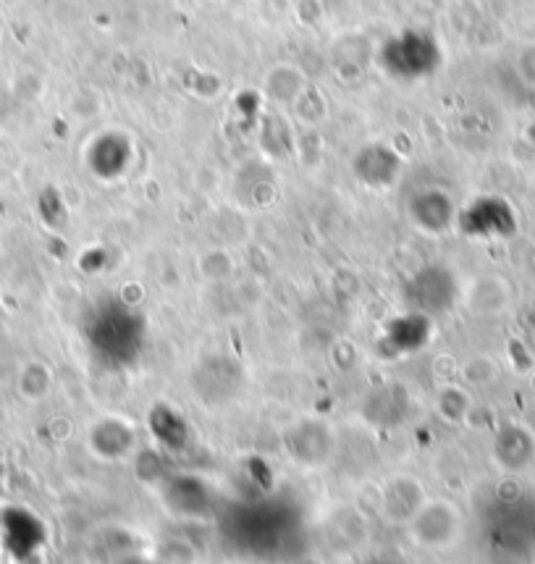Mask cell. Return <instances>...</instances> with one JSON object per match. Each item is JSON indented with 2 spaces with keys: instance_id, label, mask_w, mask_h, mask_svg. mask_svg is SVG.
Wrapping results in <instances>:
<instances>
[{
  "instance_id": "obj_1",
  "label": "cell",
  "mask_w": 535,
  "mask_h": 564,
  "mask_svg": "<svg viewBox=\"0 0 535 564\" xmlns=\"http://www.w3.org/2000/svg\"><path fill=\"white\" fill-rule=\"evenodd\" d=\"M413 539L428 549H444L459 533V512L446 501H428L410 520Z\"/></svg>"
},
{
  "instance_id": "obj_2",
  "label": "cell",
  "mask_w": 535,
  "mask_h": 564,
  "mask_svg": "<svg viewBox=\"0 0 535 564\" xmlns=\"http://www.w3.org/2000/svg\"><path fill=\"white\" fill-rule=\"evenodd\" d=\"M425 505L421 484L410 478H396L391 480L386 497H383V507H386L389 520L396 522H410L417 514V509Z\"/></svg>"
},
{
  "instance_id": "obj_3",
  "label": "cell",
  "mask_w": 535,
  "mask_h": 564,
  "mask_svg": "<svg viewBox=\"0 0 535 564\" xmlns=\"http://www.w3.org/2000/svg\"><path fill=\"white\" fill-rule=\"evenodd\" d=\"M134 444V431L127 423L102 421L92 431V446L100 457H123Z\"/></svg>"
},
{
  "instance_id": "obj_4",
  "label": "cell",
  "mask_w": 535,
  "mask_h": 564,
  "mask_svg": "<svg viewBox=\"0 0 535 564\" xmlns=\"http://www.w3.org/2000/svg\"><path fill=\"white\" fill-rule=\"evenodd\" d=\"M455 408L459 415H465V410H468V397H465L462 389H455V387L444 389L441 397H438V412L451 421V410Z\"/></svg>"
}]
</instances>
